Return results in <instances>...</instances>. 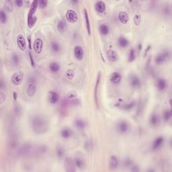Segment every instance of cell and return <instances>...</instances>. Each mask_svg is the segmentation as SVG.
Here are the masks:
<instances>
[{"mask_svg":"<svg viewBox=\"0 0 172 172\" xmlns=\"http://www.w3.org/2000/svg\"><path fill=\"white\" fill-rule=\"evenodd\" d=\"M3 8L5 11L7 12H12L14 9V4H13V1L11 0H7L5 1L4 5H3Z\"/></svg>","mask_w":172,"mask_h":172,"instance_id":"obj_29","label":"cell"},{"mask_svg":"<svg viewBox=\"0 0 172 172\" xmlns=\"http://www.w3.org/2000/svg\"><path fill=\"white\" fill-rule=\"evenodd\" d=\"M116 128L121 134H125L130 129V124L126 120H120L116 124Z\"/></svg>","mask_w":172,"mask_h":172,"instance_id":"obj_5","label":"cell"},{"mask_svg":"<svg viewBox=\"0 0 172 172\" xmlns=\"http://www.w3.org/2000/svg\"><path fill=\"white\" fill-rule=\"evenodd\" d=\"M101 79V73H99L98 75L97 79H96L95 88H94V100H95L96 105L98 107V91H99V85Z\"/></svg>","mask_w":172,"mask_h":172,"instance_id":"obj_12","label":"cell"},{"mask_svg":"<svg viewBox=\"0 0 172 172\" xmlns=\"http://www.w3.org/2000/svg\"><path fill=\"white\" fill-rule=\"evenodd\" d=\"M74 125L77 129L84 130L86 126V123L84 120L81 118H77L74 121Z\"/></svg>","mask_w":172,"mask_h":172,"instance_id":"obj_25","label":"cell"},{"mask_svg":"<svg viewBox=\"0 0 172 172\" xmlns=\"http://www.w3.org/2000/svg\"><path fill=\"white\" fill-rule=\"evenodd\" d=\"M77 96H78V94H77V92H75V91H71L67 95V97L69 100H73L77 99Z\"/></svg>","mask_w":172,"mask_h":172,"instance_id":"obj_41","label":"cell"},{"mask_svg":"<svg viewBox=\"0 0 172 172\" xmlns=\"http://www.w3.org/2000/svg\"><path fill=\"white\" fill-rule=\"evenodd\" d=\"M24 74L22 71H17L12 75L11 78V82L14 86H19L21 84L24 79Z\"/></svg>","mask_w":172,"mask_h":172,"instance_id":"obj_6","label":"cell"},{"mask_svg":"<svg viewBox=\"0 0 172 172\" xmlns=\"http://www.w3.org/2000/svg\"><path fill=\"white\" fill-rule=\"evenodd\" d=\"M84 17H85V20H86V28L88 30V33L89 36L91 35V24L90 22V19H89L88 11L86 9H84Z\"/></svg>","mask_w":172,"mask_h":172,"instance_id":"obj_28","label":"cell"},{"mask_svg":"<svg viewBox=\"0 0 172 172\" xmlns=\"http://www.w3.org/2000/svg\"><path fill=\"white\" fill-rule=\"evenodd\" d=\"M130 84L133 88H139L141 87V79L137 75H132L130 78Z\"/></svg>","mask_w":172,"mask_h":172,"instance_id":"obj_16","label":"cell"},{"mask_svg":"<svg viewBox=\"0 0 172 172\" xmlns=\"http://www.w3.org/2000/svg\"><path fill=\"white\" fill-rule=\"evenodd\" d=\"M118 43L119 46L122 48H126L129 44V41H128L127 39H126L124 37H120L118 40Z\"/></svg>","mask_w":172,"mask_h":172,"instance_id":"obj_33","label":"cell"},{"mask_svg":"<svg viewBox=\"0 0 172 172\" xmlns=\"http://www.w3.org/2000/svg\"><path fill=\"white\" fill-rule=\"evenodd\" d=\"M167 82H166L165 79H164L163 78H160L157 81V88H158L159 90L160 91L165 90L166 88H167Z\"/></svg>","mask_w":172,"mask_h":172,"instance_id":"obj_27","label":"cell"},{"mask_svg":"<svg viewBox=\"0 0 172 172\" xmlns=\"http://www.w3.org/2000/svg\"><path fill=\"white\" fill-rule=\"evenodd\" d=\"M170 57V52L169 50H165V51L159 53L155 58V62L157 65H161L165 60L169 59Z\"/></svg>","mask_w":172,"mask_h":172,"instance_id":"obj_4","label":"cell"},{"mask_svg":"<svg viewBox=\"0 0 172 172\" xmlns=\"http://www.w3.org/2000/svg\"><path fill=\"white\" fill-rule=\"evenodd\" d=\"M14 100H17V98H18V94H17V93L16 92H14Z\"/></svg>","mask_w":172,"mask_h":172,"instance_id":"obj_56","label":"cell"},{"mask_svg":"<svg viewBox=\"0 0 172 172\" xmlns=\"http://www.w3.org/2000/svg\"><path fill=\"white\" fill-rule=\"evenodd\" d=\"M171 117V112L170 110H166L163 112V118L165 122H168Z\"/></svg>","mask_w":172,"mask_h":172,"instance_id":"obj_38","label":"cell"},{"mask_svg":"<svg viewBox=\"0 0 172 172\" xmlns=\"http://www.w3.org/2000/svg\"><path fill=\"white\" fill-rule=\"evenodd\" d=\"M110 82L114 85H118L120 83L121 79H122V77L121 75L118 72H114L112 73L110 76Z\"/></svg>","mask_w":172,"mask_h":172,"instance_id":"obj_21","label":"cell"},{"mask_svg":"<svg viewBox=\"0 0 172 172\" xmlns=\"http://www.w3.org/2000/svg\"><path fill=\"white\" fill-rule=\"evenodd\" d=\"M50 47H51L52 51L54 52V53H58V52H59L60 49H61L60 44L57 41H52V42H51Z\"/></svg>","mask_w":172,"mask_h":172,"instance_id":"obj_30","label":"cell"},{"mask_svg":"<svg viewBox=\"0 0 172 172\" xmlns=\"http://www.w3.org/2000/svg\"><path fill=\"white\" fill-rule=\"evenodd\" d=\"M106 56L108 59L111 62H116L118 59V56L116 51L112 49H110L108 50L106 52Z\"/></svg>","mask_w":172,"mask_h":172,"instance_id":"obj_15","label":"cell"},{"mask_svg":"<svg viewBox=\"0 0 172 172\" xmlns=\"http://www.w3.org/2000/svg\"><path fill=\"white\" fill-rule=\"evenodd\" d=\"M60 69V66L59 64L56 62H52L49 65V69L52 73H57L58 71H59Z\"/></svg>","mask_w":172,"mask_h":172,"instance_id":"obj_31","label":"cell"},{"mask_svg":"<svg viewBox=\"0 0 172 172\" xmlns=\"http://www.w3.org/2000/svg\"><path fill=\"white\" fill-rule=\"evenodd\" d=\"M73 54H74L75 58L78 60H82L84 58V49L79 45H77L74 47L73 49Z\"/></svg>","mask_w":172,"mask_h":172,"instance_id":"obj_9","label":"cell"},{"mask_svg":"<svg viewBox=\"0 0 172 172\" xmlns=\"http://www.w3.org/2000/svg\"><path fill=\"white\" fill-rule=\"evenodd\" d=\"M118 20L121 24H126L129 20V16L127 12L124 11H120L118 14Z\"/></svg>","mask_w":172,"mask_h":172,"instance_id":"obj_17","label":"cell"},{"mask_svg":"<svg viewBox=\"0 0 172 172\" xmlns=\"http://www.w3.org/2000/svg\"><path fill=\"white\" fill-rule=\"evenodd\" d=\"M48 4V1L46 0H40L39 1V6L41 8H45Z\"/></svg>","mask_w":172,"mask_h":172,"instance_id":"obj_45","label":"cell"},{"mask_svg":"<svg viewBox=\"0 0 172 172\" xmlns=\"http://www.w3.org/2000/svg\"><path fill=\"white\" fill-rule=\"evenodd\" d=\"M65 149H63V147H62L61 146H58L56 147V155L58 158L59 159L63 158L64 155H65Z\"/></svg>","mask_w":172,"mask_h":172,"instance_id":"obj_36","label":"cell"},{"mask_svg":"<svg viewBox=\"0 0 172 172\" xmlns=\"http://www.w3.org/2000/svg\"><path fill=\"white\" fill-rule=\"evenodd\" d=\"M99 30H100V33H101L102 35L106 36L109 34V32H110L109 26L105 24H102V25H100Z\"/></svg>","mask_w":172,"mask_h":172,"instance_id":"obj_35","label":"cell"},{"mask_svg":"<svg viewBox=\"0 0 172 172\" xmlns=\"http://www.w3.org/2000/svg\"><path fill=\"white\" fill-rule=\"evenodd\" d=\"M38 6H39V1H33L28 14V20H30L35 16V13L37 10Z\"/></svg>","mask_w":172,"mask_h":172,"instance_id":"obj_11","label":"cell"},{"mask_svg":"<svg viewBox=\"0 0 172 172\" xmlns=\"http://www.w3.org/2000/svg\"><path fill=\"white\" fill-rule=\"evenodd\" d=\"M163 143L164 138L163 137H158L154 140L152 145V149H153V150H157V149H159L160 147L163 145Z\"/></svg>","mask_w":172,"mask_h":172,"instance_id":"obj_18","label":"cell"},{"mask_svg":"<svg viewBox=\"0 0 172 172\" xmlns=\"http://www.w3.org/2000/svg\"><path fill=\"white\" fill-rule=\"evenodd\" d=\"M118 165V159L116 155H112L109 160V167L112 170L116 169Z\"/></svg>","mask_w":172,"mask_h":172,"instance_id":"obj_19","label":"cell"},{"mask_svg":"<svg viewBox=\"0 0 172 172\" xmlns=\"http://www.w3.org/2000/svg\"><path fill=\"white\" fill-rule=\"evenodd\" d=\"M95 8L96 10L99 13H103L106 10V4L102 1H98L95 3Z\"/></svg>","mask_w":172,"mask_h":172,"instance_id":"obj_26","label":"cell"},{"mask_svg":"<svg viewBox=\"0 0 172 172\" xmlns=\"http://www.w3.org/2000/svg\"><path fill=\"white\" fill-rule=\"evenodd\" d=\"M134 24L136 26H139L141 22V16L140 14H135L133 18Z\"/></svg>","mask_w":172,"mask_h":172,"instance_id":"obj_43","label":"cell"},{"mask_svg":"<svg viewBox=\"0 0 172 172\" xmlns=\"http://www.w3.org/2000/svg\"><path fill=\"white\" fill-rule=\"evenodd\" d=\"M18 137H17V135H15V134L14 135H11L8 141L9 147L12 149H15L17 146H18Z\"/></svg>","mask_w":172,"mask_h":172,"instance_id":"obj_22","label":"cell"},{"mask_svg":"<svg viewBox=\"0 0 172 172\" xmlns=\"http://www.w3.org/2000/svg\"><path fill=\"white\" fill-rule=\"evenodd\" d=\"M30 123L32 129L37 134H44L49 128L48 120L42 115H34L30 118Z\"/></svg>","mask_w":172,"mask_h":172,"instance_id":"obj_1","label":"cell"},{"mask_svg":"<svg viewBox=\"0 0 172 172\" xmlns=\"http://www.w3.org/2000/svg\"><path fill=\"white\" fill-rule=\"evenodd\" d=\"M7 20V16L6 13H5L3 10L0 11V21L2 24L6 23Z\"/></svg>","mask_w":172,"mask_h":172,"instance_id":"obj_42","label":"cell"},{"mask_svg":"<svg viewBox=\"0 0 172 172\" xmlns=\"http://www.w3.org/2000/svg\"><path fill=\"white\" fill-rule=\"evenodd\" d=\"M37 92V85H36L35 79L32 77L30 79L27 88H26V94L29 97H33Z\"/></svg>","mask_w":172,"mask_h":172,"instance_id":"obj_3","label":"cell"},{"mask_svg":"<svg viewBox=\"0 0 172 172\" xmlns=\"http://www.w3.org/2000/svg\"><path fill=\"white\" fill-rule=\"evenodd\" d=\"M169 12H170V10H169V9L168 8V7L167 8V7H166L164 9V12H165L166 14H168V13H169Z\"/></svg>","mask_w":172,"mask_h":172,"instance_id":"obj_54","label":"cell"},{"mask_svg":"<svg viewBox=\"0 0 172 172\" xmlns=\"http://www.w3.org/2000/svg\"><path fill=\"white\" fill-rule=\"evenodd\" d=\"M15 3H16V5H17L18 7H22V5H23V1L22 0H16V1H15Z\"/></svg>","mask_w":172,"mask_h":172,"instance_id":"obj_50","label":"cell"},{"mask_svg":"<svg viewBox=\"0 0 172 172\" xmlns=\"http://www.w3.org/2000/svg\"><path fill=\"white\" fill-rule=\"evenodd\" d=\"M132 165V161L130 159H126L124 161V165L126 167H130Z\"/></svg>","mask_w":172,"mask_h":172,"instance_id":"obj_49","label":"cell"},{"mask_svg":"<svg viewBox=\"0 0 172 172\" xmlns=\"http://www.w3.org/2000/svg\"><path fill=\"white\" fill-rule=\"evenodd\" d=\"M5 100V95L3 92H0V102H1V104H3Z\"/></svg>","mask_w":172,"mask_h":172,"instance_id":"obj_48","label":"cell"},{"mask_svg":"<svg viewBox=\"0 0 172 172\" xmlns=\"http://www.w3.org/2000/svg\"><path fill=\"white\" fill-rule=\"evenodd\" d=\"M73 135V132L71 128L65 127L63 128V129L60 130V136L63 138V139H69Z\"/></svg>","mask_w":172,"mask_h":172,"instance_id":"obj_23","label":"cell"},{"mask_svg":"<svg viewBox=\"0 0 172 172\" xmlns=\"http://www.w3.org/2000/svg\"><path fill=\"white\" fill-rule=\"evenodd\" d=\"M75 167L78 169H84L85 167V160L82 156H76L74 159Z\"/></svg>","mask_w":172,"mask_h":172,"instance_id":"obj_20","label":"cell"},{"mask_svg":"<svg viewBox=\"0 0 172 172\" xmlns=\"http://www.w3.org/2000/svg\"><path fill=\"white\" fill-rule=\"evenodd\" d=\"M151 48V46H150V45H149V46L148 47H147V49H146V51H145V55H146L147 53V52H148L149 50H150Z\"/></svg>","mask_w":172,"mask_h":172,"instance_id":"obj_55","label":"cell"},{"mask_svg":"<svg viewBox=\"0 0 172 172\" xmlns=\"http://www.w3.org/2000/svg\"><path fill=\"white\" fill-rule=\"evenodd\" d=\"M28 47H29L30 50H31L32 49V43H31V37L30 36H28Z\"/></svg>","mask_w":172,"mask_h":172,"instance_id":"obj_52","label":"cell"},{"mask_svg":"<svg viewBox=\"0 0 172 172\" xmlns=\"http://www.w3.org/2000/svg\"><path fill=\"white\" fill-rule=\"evenodd\" d=\"M124 104V101L120 99V100H119L118 102H117L116 103V104H115V106H116L118 107V108H122V106H123Z\"/></svg>","mask_w":172,"mask_h":172,"instance_id":"obj_47","label":"cell"},{"mask_svg":"<svg viewBox=\"0 0 172 172\" xmlns=\"http://www.w3.org/2000/svg\"><path fill=\"white\" fill-rule=\"evenodd\" d=\"M135 58H136V54H135V49L131 48L130 50L129 53H128V62L131 63V62L134 61V60H135Z\"/></svg>","mask_w":172,"mask_h":172,"instance_id":"obj_37","label":"cell"},{"mask_svg":"<svg viewBox=\"0 0 172 172\" xmlns=\"http://www.w3.org/2000/svg\"><path fill=\"white\" fill-rule=\"evenodd\" d=\"M33 145L30 143H25L18 149V155L22 157H28L33 153Z\"/></svg>","mask_w":172,"mask_h":172,"instance_id":"obj_2","label":"cell"},{"mask_svg":"<svg viewBox=\"0 0 172 172\" xmlns=\"http://www.w3.org/2000/svg\"><path fill=\"white\" fill-rule=\"evenodd\" d=\"M65 17L67 21L71 24L76 23L77 20H78L77 14L73 9H68L67 12H66Z\"/></svg>","mask_w":172,"mask_h":172,"instance_id":"obj_7","label":"cell"},{"mask_svg":"<svg viewBox=\"0 0 172 172\" xmlns=\"http://www.w3.org/2000/svg\"><path fill=\"white\" fill-rule=\"evenodd\" d=\"M17 44H18V48L21 50H26V40L24 39V36L21 35V34H19V35L17 36Z\"/></svg>","mask_w":172,"mask_h":172,"instance_id":"obj_14","label":"cell"},{"mask_svg":"<svg viewBox=\"0 0 172 172\" xmlns=\"http://www.w3.org/2000/svg\"><path fill=\"white\" fill-rule=\"evenodd\" d=\"M4 86H5L4 82H3V80L2 79H0V88L3 89V88H4Z\"/></svg>","mask_w":172,"mask_h":172,"instance_id":"obj_53","label":"cell"},{"mask_svg":"<svg viewBox=\"0 0 172 172\" xmlns=\"http://www.w3.org/2000/svg\"><path fill=\"white\" fill-rule=\"evenodd\" d=\"M150 124L152 126H157L159 123V118L158 115L157 114H153L150 117V120H149Z\"/></svg>","mask_w":172,"mask_h":172,"instance_id":"obj_34","label":"cell"},{"mask_svg":"<svg viewBox=\"0 0 172 172\" xmlns=\"http://www.w3.org/2000/svg\"><path fill=\"white\" fill-rule=\"evenodd\" d=\"M75 75V73L74 71V70L69 69L66 70V71L65 72V74H64V76H65V79H67V80H72V79L74 78Z\"/></svg>","mask_w":172,"mask_h":172,"instance_id":"obj_32","label":"cell"},{"mask_svg":"<svg viewBox=\"0 0 172 172\" xmlns=\"http://www.w3.org/2000/svg\"><path fill=\"white\" fill-rule=\"evenodd\" d=\"M29 58H30V64H31V66L33 67H35V60H34V58H33V54H32V52L31 51H29Z\"/></svg>","mask_w":172,"mask_h":172,"instance_id":"obj_46","label":"cell"},{"mask_svg":"<svg viewBox=\"0 0 172 172\" xmlns=\"http://www.w3.org/2000/svg\"><path fill=\"white\" fill-rule=\"evenodd\" d=\"M48 102L51 104H55L59 100V96L54 91H50L48 94Z\"/></svg>","mask_w":172,"mask_h":172,"instance_id":"obj_13","label":"cell"},{"mask_svg":"<svg viewBox=\"0 0 172 172\" xmlns=\"http://www.w3.org/2000/svg\"><path fill=\"white\" fill-rule=\"evenodd\" d=\"M56 27H57V30L60 33H64V32H65L67 30L68 25L65 20H60L57 22Z\"/></svg>","mask_w":172,"mask_h":172,"instance_id":"obj_24","label":"cell"},{"mask_svg":"<svg viewBox=\"0 0 172 172\" xmlns=\"http://www.w3.org/2000/svg\"><path fill=\"white\" fill-rule=\"evenodd\" d=\"M135 104H136V102L132 101V102H130V103L124 104L123 106H122V108H123L124 110H130L133 109V108L135 107Z\"/></svg>","mask_w":172,"mask_h":172,"instance_id":"obj_39","label":"cell"},{"mask_svg":"<svg viewBox=\"0 0 172 172\" xmlns=\"http://www.w3.org/2000/svg\"><path fill=\"white\" fill-rule=\"evenodd\" d=\"M12 61L15 66H18L20 63V57L17 53H13L12 55Z\"/></svg>","mask_w":172,"mask_h":172,"instance_id":"obj_40","label":"cell"},{"mask_svg":"<svg viewBox=\"0 0 172 172\" xmlns=\"http://www.w3.org/2000/svg\"><path fill=\"white\" fill-rule=\"evenodd\" d=\"M37 17H36V16L33 17V18L32 19H30V20H28V27H29L30 28H33V26L35 25V24H36V22H37Z\"/></svg>","mask_w":172,"mask_h":172,"instance_id":"obj_44","label":"cell"},{"mask_svg":"<svg viewBox=\"0 0 172 172\" xmlns=\"http://www.w3.org/2000/svg\"><path fill=\"white\" fill-rule=\"evenodd\" d=\"M131 171L133 172H138V171H139V168L137 165H134L132 166Z\"/></svg>","mask_w":172,"mask_h":172,"instance_id":"obj_51","label":"cell"},{"mask_svg":"<svg viewBox=\"0 0 172 172\" xmlns=\"http://www.w3.org/2000/svg\"><path fill=\"white\" fill-rule=\"evenodd\" d=\"M64 167L65 170L68 172L75 171V165L74 163V160H73L71 157H65L64 160Z\"/></svg>","mask_w":172,"mask_h":172,"instance_id":"obj_8","label":"cell"},{"mask_svg":"<svg viewBox=\"0 0 172 172\" xmlns=\"http://www.w3.org/2000/svg\"><path fill=\"white\" fill-rule=\"evenodd\" d=\"M43 40L40 38H38L35 41L33 44V48L35 50V52L37 54L41 53L43 51Z\"/></svg>","mask_w":172,"mask_h":172,"instance_id":"obj_10","label":"cell"}]
</instances>
